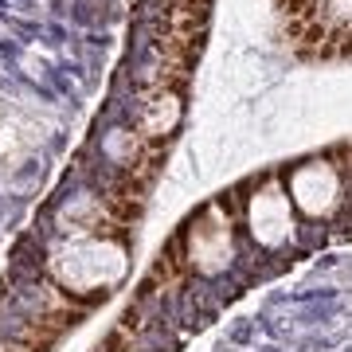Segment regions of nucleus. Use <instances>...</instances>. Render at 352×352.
Returning a JSON list of instances; mask_svg holds the SVG:
<instances>
[{
    "label": "nucleus",
    "instance_id": "f257e3e1",
    "mask_svg": "<svg viewBox=\"0 0 352 352\" xmlns=\"http://www.w3.org/2000/svg\"><path fill=\"white\" fill-rule=\"evenodd\" d=\"M51 270L67 294H75L82 305H94L126 270V247L122 239H78L51 258Z\"/></svg>",
    "mask_w": 352,
    "mask_h": 352
},
{
    "label": "nucleus",
    "instance_id": "f03ea898",
    "mask_svg": "<svg viewBox=\"0 0 352 352\" xmlns=\"http://www.w3.org/2000/svg\"><path fill=\"white\" fill-rule=\"evenodd\" d=\"M184 258L196 274H219L227 270L231 254H235V235H231V215L223 212V204H208L184 231Z\"/></svg>",
    "mask_w": 352,
    "mask_h": 352
},
{
    "label": "nucleus",
    "instance_id": "7ed1b4c3",
    "mask_svg": "<svg viewBox=\"0 0 352 352\" xmlns=\"http://www.w3.org/2000/svg\"><path fill=\"white\" fill-rule=\"evenodd\" d=\"M289 200L309 219H325L340 204V168L329 161H305L289 173Z\"/></svg>",
    "mask_w": 352,
    "mask_h": 352
},
{
    "label": "nucleus",
    "instance_id": "20e7f679",
    "mask_svg": "<svg viewBox=\"0 0 352 352\" xmlns=\"http://www.w3.org/2000/svg\"><path fill=\"white\" fill-rule=\"evenodd\" d=\"M247 227L263 247H282L294 235V200L278 180H266L247 204Z\"/></svg>",
    "mask_w": 352,
    "mask_h": 352
},
{
    "label": "nucleus",
    "instance_id": "39448f33",
    "mask_svg": "<svg viewBox=\"0 0 352 352\" xmlns=\"http://www.w3.org/2000/svg\"><path fill=\"white\" fill-rule=\"evenodd\" d=\"M176 118H180V94H176V90H164V87H153L149 98L141 102L138 133L145 141H161L164 133L176 126Z\"/></svg>",
    "mask_w": 352,
    "mask_h": 352
},
{
    "label": "nucleus",
    "instance_id": "423d86ee",
    "mask_svg": "<svg viewBox=\"0 0 352 352\" xmlns=\"http://www.w3.org/2000/svg\"><path fill=\"white\" fill-rule=\"evenodd\" d=\"M0 352H32V349H28V344H20V340H16V344H0Z\"/></svg>",
    "mask_w": 352,
    "mask_h": 352
},
{
    "label": "nucleus",
    "instance_id": "0eeeda50",
    "mask_svg": "<svg viewBox=\"0 0 352 352\" xmlns=\"http://www.w3.org/2000/svg\"><path fill=\"white\" fill-rule=\"evenodd\" d=\"M349 180H352V164H349Z\"/></svg>",
    "mask_w": 352,
    "mask_h": 352
}]
</instances>
